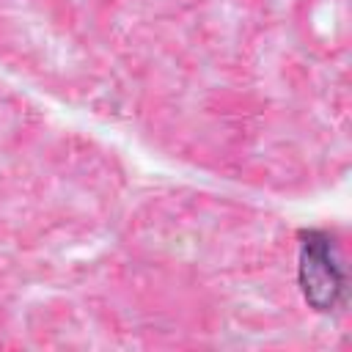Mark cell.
Listing matches in <instances>:
<instances>
[{"label":"cell","instance_id":"cell-1","mask_svg":"<svg viewBox=\"0 0 352 352\" xmlns=\"http://www.w3.org/2000/svg\"><path fill=\"white\" fill-rule=\"evenodd\" d=\"M297 280H300L305 302L319 314L333 311L344 300L346 275H344L341 258L336 253V245L324 231H316V228L302 231Z\"/></svg>","mask_w":352,"mask_h":352}]
</instances>
